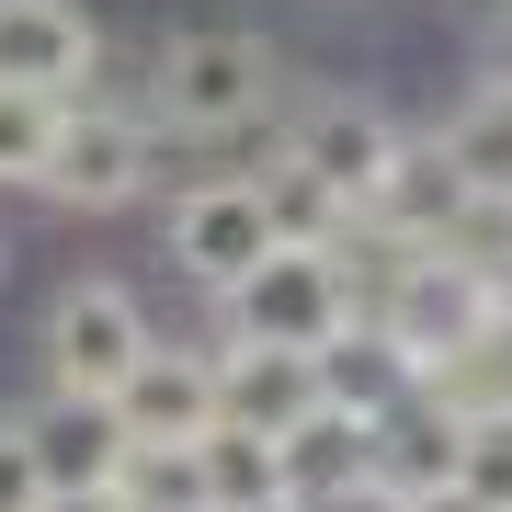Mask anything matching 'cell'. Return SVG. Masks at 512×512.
Returning a JSON list of instances; mask_svg holds the SVG:
<instances>
[{
	"label": "cell",
	"mask_w": 512,
	"mask_h": 512,
	"mask_svg": "<svg viewBox=\"0 0 512 512\" xmlns=\"http://www.w3.org/2000/svg\"><path fill=\"white\" fill-rule=\"evenodd\" d=\"M296 92V69H285V46L274 35H251V23H183L160 57H148V92L137 114L160 137H183V148H217L239 126H262Z\"/></svg>",
	"instance_id": "6da1fadb"
},
{
	"label": "cell",
	"mask_w": 512,
	"mask_h": 512,
	"mask_svg": "<svg viewBox=\"0 0 512 512\" xmlns=\"http://www.w3.org/2000/svg\"><path fill=\"white\" fill-rule=\"evenodd\" d=\"M148 194H160V126L114 92H69L46 171H35V205L46 217H137Z\"/></svg>",
	"instance_id": "7a4b0ae2"
},
{
	"label": "cell",
	"mask_w": 512,
	"mask_h": 512,
	"mask_svg": "<svg viewBox=\"0 0 512 512\" xmlns=\"http://www.w3.org/2000/svg\"><path fill=\"white\" fill-rule=\"evenodd\" d=\"M160 342V308L126 274H69L35 308V387H80V399H114L126 365Z\"/></svg>",
	"instance_id": "3957f363"
},
{
	"label": "cell",
	"mask_w": 512,
	"mask_h": 512,
	"mask_svg": "<svg viewBox=\"0 0 512 512\" xmlns=\"http://www.w3.org/2000/svg\"><path fill=\"white\" fill-rule=\"evenodd\" d=\"M205 319H217V342H285V353H319L330 330L353 319V274H342V251L274 239V251H262L239 285L205 296Z\"/></svg>",
	"instance_id": "277c9868"
},
{
	"label": "cell",
	"mask_w": 512,
	"mask_h": 512,
	"mask_svg": "<svg viewBox=\"0 0 512 512\" xmlns=\"http://www.w3.org/2000/svg\"><path fill=\"white\" fill-rule=\"evenodd\" d=\"M262 251H274V205H262V183H239V171H194V183L160 205V262L194 296L239 285Z\"/></svg>",
	"instance_id": "5b68a950"
},
{
	"label": "cell",
	"mask_w": 512,
	"mask_h": 512,
	"mask_svg": "<svg viewBox=\"0 0 512 512\" xmlns=\"http://www.w3.org/2000/svg\"><path fill=\"white\" fill-rule=\"evenodd\" d=\"M365 319L399 330L410 365H444L456 342H478V330H490V274H478L467 251H444V239H421V251H399V274L365 296Z\"/></svg>",
	"instance_id": "8992f818"
},
{
	"label": "cell",
	"mask_w": 512,
	"mask_h": 512,
	"mask_svg": "<svg viewBox=\"0 0 512 512\" xmlns=\"http://www.w3.org/2000/svg\"><path fill=\"white\" fill-rule=\"evenodd\" d=\"M285 148H296L342 205H365L376 171L399 160V114H387L376 92H285Z\"/></svg>",
	"instance_id": "52a82bcc"
},
{
	"label": "cell",
	"mask_w": 512,
	"mask_h": 512,
	"mask_svg": "<svg viewBox=\"0 0 512 512\" xmlns=\"http://www.w3.org/2000/svg\"><path fill=\"white\" fill-rule=\"evenodd\" d=\"M114 46L92 23V0H0V80L12 92H103Z\"/></svg>",
	"instance_id": "ba28073f"
},
{
	"label": "cell",
	"mask_w": 512,
	"mask_h": 512,
	"mask_svg": "<svg viewBox=\"0 0 512 512\" xmlns=\"http://www.w3.org/2000/svg\"><path fill=\"white\" fill-rule=\"evenodd\" d=\"M467 205H478V183H467V160L444 148L433 126H399V160L376 171V194H365V217L387 228V239H456L467 228Z\"/></svg>",
	"instance_id": "9c48e42d"
},
{
	"label": "cell",
	"mask_w": 512,
	"mask_h": 512,
	"mask_svg": "<svg viewBox=\"0 0 512 512\" xmlns=\"http://www.w3.org/2000/svg\"><path fill=\"white\" fill-rule=\"evenodd\" d=\"M114 410H126V433H137V444H183V433H205V421H217V330H205V342L160 330V342L126 365Z\"/></svg>",
	"instance_id": "30bf717a"
},
{
	"label": "cell",
	"mask_w": 512,
	"mask_h": 512,
	"mask_svg": "<svg viewBox=\"0 0 512 512\" xmlns=\"http://www.w3.org/2000/svg\"><path fill=\"white\" fill-rule=\"evenodd\" d=\"M23 421V444H35V467H46V490H92V478L126 467V410L114 399H80V387H35V399L12 410Z\"/></svg>",
	"instance_id": "8fae6325"
},
{
	"label": "cell",
	"mask_w": 512,
	"mask_h": 512,
	"mask_svg": "<svg viewBox=\"0 0 512 512\" xmlns=\"http://www.w3.org/2000/svg\"><path fill=\"white\" fill-rule=\"evenodd\" d=\"M319 410V353L285 342H217V421L239 433H285V421Z\"/></svg>",
	"instance_id": "7c38bea8"
},
{
	"label": "cell",
	"mask_w": 512,
	"mask_h": 512,
	"mask_svg": "<svg viewBox=\"0 0 512 512\" xmlns=\"http://www.w3.org/2000/svg\"><path fill=\"white\" fill-rule=\"evenodd\" d=\"M274 467H285V501H296V512L365 501V421L319 399L308 421H285V433H274Z\"/></svg>",
	"instance_id": "4fadbf2b"
},
{
	"label": "cell",
	"mask_w": 512,
	"mask_h": 512,
	"mask_svg": "<svg viewBox=\"0 0 512 512\" xmlns=\"http://www.w3.org/2000/svg\"><path fill=\"white\" fill-rule=\"evenodd\" d=\"M410 387H421V365L399 353V330H387V319H365V308H353V319L319 342V399H330V410L376 421V410H399Z\"/></svg>",
	"instance_id": "5bb4252c"
},
{
	"label": "cell",
	"mask_w": 512,
	"mask_h": 512,
	"mask_svg": "<svg viewBox=\"0 0 512 512\" xmlns=\"http://www.w3.org/2000/svg\"><path fill=\"white\" fill-rule=\"evenodd\" d=\"M433 137L467 160V183H478V194H512V80L467 69V92L433 114Z\"/></svg>",
	"instance_id": "9a60e30c"
},
{
	"label": "cell",
	"mask_w": 512,
	"mask_h": 512,
	"mask_svg": "<svg viewBox=\"0 0 512 512\" xmlns=\"http://www.w3.org/2000/svg\"><path fill=\"white\" fill-rule=\"evenodd\" d=\"M114 490H126V512H217V490H205V444H126V467H114Z\"/></svg>",
	"instance_id": "2e32d148"
},
{
	"label": "cell",
	"mask_w": 512,
	"mask_h": 512,
	"mask_svg": "<svg viewBox=\"0 0 512 512\" xmlns=\"http://www.w3.org/2000/svg\"><path fill=\"white\" fill-rule=\"evenodd\" d=\"M205 490L217 512H251V501H285V467H274V433H239V421H205Z\"/></svg>",
	"instance_id": "e0dca14e"
},
{
	"label": "cell",
	"mask_w": 512,
	"mask_h": 512,
	"mask_svg": "<svg viewBox=\"0 0 512 512\" xmlns=\"http://www.w3.org/2000/svg\"><path fill=\"white\" fill-rule=\"evenodd\" d=\"M262 205H274V239H308V251H330V239L365 217V205H342V194H330L308 160H296V148H285L274 171H262Z\"/></svg>",
	"instance_id": "ac0fdd59"
},
{
	"label": "cell",
	"mask_w": 512,
	"mask_h": 512,
	"mask_svg": "<svg viewBox=\"0 0 512 512\" xmlns=\"http://www.w3.org/2000/svg\"><path fill=\"white\" fill-rule=\"evenodd\" d=\"M46 137H57V92H12L0 80V194H35Z\"/></svg>",
	"instance_id": "d6986e66"
},
{
	"label": "cell",
	"mask_w": 512,
	"mask_h": 512,
	"mask_svg": "<svg viewBox=\"0 0 512 512\" xmlns=\"http://www.w3.org/2000/svg\"><path fill=\"white\" fill-rule=\"evenodd\" d=\"M456 490H478L490 512H512V410L467 421V444H456Z\"/></svg>",
	"instance_id": "ffe728a7"
},
{
	"label": "cell",
	"mask_w": 512,
	"mask_h": 512,
	"mask_svg": "<svg viewBox=\"0 0 512 512\" xmlns=\"http://www.w3.org/2000/svg\"><path fill=\"white\" fill-rule=\"evenodd\" d=\"M46 501V467H35V444H23V421L0 410V512H35Z\"/></svg>",
	"instance_id": "44dd1931"
},
{
	"label": "cell",
	"mask_w": 512,
	"mask_h": 512,
	"mask_svg": "<svg viewBox=\"0 0 512 512\" xmlns=\"http://www.w3.org/2000/svg\"><path fill=\"white\" fill-rule=\"evenodd\" d=\"M478 69L512 80V0H490V35H478Z\"/></svg>",
	"instance_id": "7402d4cb"
},
{
	"label": "cell",
	"mask_w": 512,
	"mask_h": 512,
	"mask_svg": "<svg viewBox=\"0 0 512 512\" xmlns=\"http://www.w3.org/2000/svg\"><path fill=\"white\" fill-rule=\"evenodd\" d=\"M35 512H126V490H114V478H92V490H46Z\"/></svg>",
	"instance_id": "603a6c76"
},
{
	"label": "cell",
	"mask_w": 512,
	"mask_h": 512,
	"mask_svg": "<svg viewBox=\"0 0 512 512\" xmlns=\"http://www.w3.org/2000/svg\"><path fill=\"white\" fill-rule=\"evenodd\" d=\"M399 512H490V501H478V490H456V478H444V490H410Z\"/></svg>",
	"instance_id": "cb8c5ba5"
},
{
	"label": "cell",
	"mask_w": 512,
	"mask_h": 512,
	"mask_svg": "<svg viewBox=\"0 0 512 512\" xmlns=\"http://www.w3.org/2000/svg\"><path fill=\"white\" fill-rule=\"evenodd\" d=\"M478 274H490V319L512 330V251H501V262H478Z\"/></svg>",
	"instance_id": "d4e9b609"
},
{
	"label": "cell",
	"mask_w": 512,
	"mask_h": 512,
	"mask_svg": "<svg viewBox=\"0 0 512 512\" xmlns=\"http://www.w3.org/2000/svg\"><path fill=\"white\" fill-rule=\"evenodd\" d=\"M0 285H12V228H0Z\"/></svg>",
	"instance_id": "484cf974"
},
{
	"label": "cell",
	"mask_w": 512,
	"mask_h": 512,
	"mask_svg": "<svg viewBox=\"0 0 512 512\" xmlns=\"http://www.w3.org/2000/svg\"><path fill=\"white\" fill-rule=\"evenodd\" d=\"M251 512H296V501H251Z\"/></svg>",
	"instance_id": "4316f807"
},
{
	"label": "cell",
	"mask_w": 512,
	"mask_h": 512,
	"mask_svg": "<svg viewBox=\"0 0 512 512\" xmlns=\"http://www.w3.org/2000/svg\"><path fill=\"white\" fill-rule=\"evenodd\" d=\"M456 12H490V0H456Z\"/></svg>",
	"instance_id": "83f0119b"
}]
</instances>
